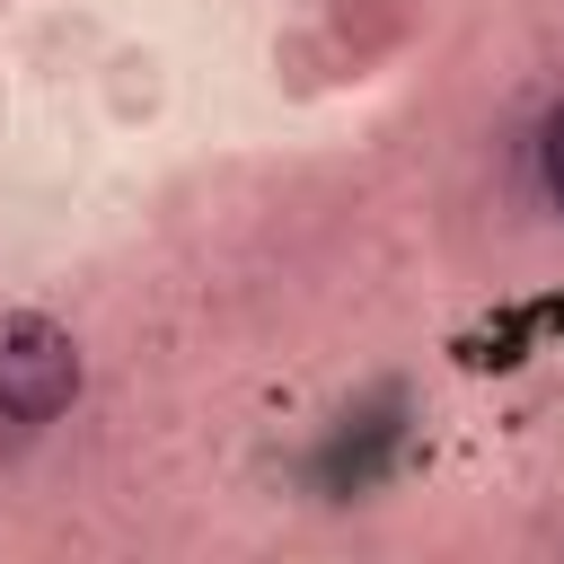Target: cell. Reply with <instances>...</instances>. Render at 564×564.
I'll list each match as a JSON object with an SVG mask.
<instances>
[{"label":"cell","instance_id":"1","mask_svg":"<svg viewBox=\"0 0 564 564\" xmlns=\"http://www.w3.org/2000/svg\"><path fill=\"white\" fill-rule=\"evenodd\" d=\"M79 397V344L35 317V308H9L0 317V423L9 432H44L53 414H70Z\"/></svg>","mask_w":564,"mask_h":564},{"label":"cell","instance_id":"2","mask_svg":"<svg viewBox=\"0 0 564 564\" xmlns=\"http://www.w3.org/2000/svg\"><path fill=\"white\" fill-rule=\"evenodd\" d=\"M529 176H538V194H546V212H564V97L529 123Z\"/></svg>","mask_w":564,"mask_h":564}]
</instances>
